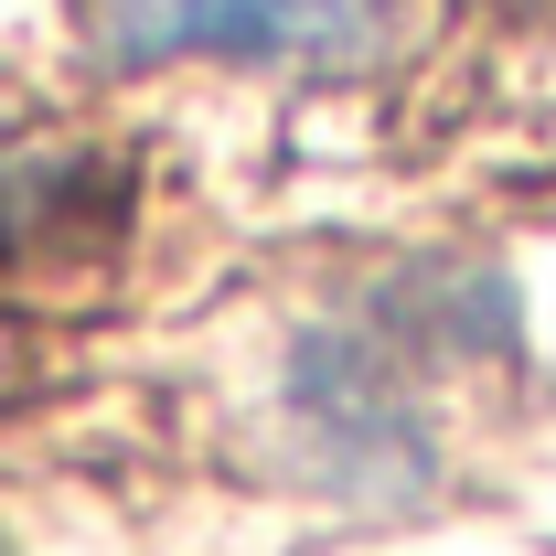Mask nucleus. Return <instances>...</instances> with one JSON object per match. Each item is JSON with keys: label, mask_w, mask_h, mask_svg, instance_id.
<instances>
[{"label": "nucleus", "mask_w": 556, "mask_h": 556, "mask_svg": "<svg viewBox=\"0 0 556 556\" xmlns=\"http://www.w3.org/2000/svg\"><path fill=\"white\" fill-rule=\"evenodd\" d=\"M407 0H108L118 65H375Z\"/></svg>", "instance_id": "obj_1"}, {"label": "nucleus", "mask_w": 556, "mask_h": 556, "mask_svg": "<svg viewBox=\"0 0 556 556\" xmlns=\"http://www.w3.org/2000/svg\"><path fill=\"white\" fill-rule=\"evenodd\" d=\"M289 407L300 428L332 450V471H375V482H407L428 471V407H417V353L386 311H353V321H321L289 353Z\"/></svg>", "instance_id": "obj_2"}]
</instances>
